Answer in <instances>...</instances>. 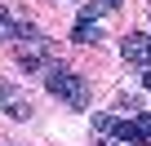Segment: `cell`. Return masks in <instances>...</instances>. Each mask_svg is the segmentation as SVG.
I'll use <instances>...</instances> for the list:
<instances>
[{
	"instance_id": "obj_1",
	"label": "cell",
	"mask_w": 151,
	"mask_h": 146,
	"mask_svg": "<svg viewBox=\"0 0 151 146\" xmlns=\"http://www.w3.org/2000/svg\"><path fill=\"white\" fill-rule=\"evenodd\" d=\"M45 89H49L58 102H67L71 111H85V106H89V84H85V75H76V71L49 66V71H45Z\"/></svg>"
},
{
	"instance_id": "obj_2",
	"label": "cell",
	"mask_w": 151,
	"mask_h": 146,
	"mask_svg": "<svg viewBox=\"0 0 151 146\" xmlns=\"http://www.w3.org/2000/svg\"><path fill=\"white\" fill-rule=\"evenodd\" d=\"M120 58L133 62V66H151V36L147 31H129L120 40Z\"/></svg>"
},
{
	"instance_id": "obj_3",
	"label": "cell",
	"mask_w": 151,
	"mask_h": 146,
	"mask_svg": "<svg viewBox=\"0 0 151 146\" xmlns=\"http://www.w3.org/2000/svg\"><path fill=\"white\" fill-rule=\"evenodd\" d=\"M0 106H5L14 120H27V115H31V102H27L14 84H0Z\"/></svg>"
},
{
	"instance_id": "obj_4",
	"label": "cell",
	"mask_w": 151,
	"mask_h": 146,
	"mask_svg": "<svg viewBox=\"0 0 151 146\" xmlns=\"http://www.w3.org/2000/svg\"><path fill=\"white\" fill-rule=\"evenodd\" d=\"M18 66H22V71H40V66H45V44H36V49H18Z\"/></svg>"
},
{
	"instance_id": "obj_5",
	"label": "cell",
	"mask_w": 151,
	"mask_h": 146,
	"mask_svg": "<svg viewBox=\"0 0 151 146\" xmlns=\"http://www.w3.org/2000/svg\"><path fill=\"white\" fill-rule=\"evenodd\" d=\"M71 40H76V44H98V40H102V31H98L93 22H76V31H71Z\"/></svg>"
},
{
	"instance_id": "obj_6",
	"label": "cell",
	"mask_w": 151,
	"mask_h": 146,
	"mask_svg": "<svg viewBox=\"0 0 151 146\" xmlns=\"http://www.w3.org/2000/svg\"><path fill=\"white\" fill-rule=\"evenodd\" d=\"M18 31H22V22L9 9H0V40H18Z\"/></svg>"
},
{
	"instance_id": "obj_7",
	"label": "cell",
	"mask_w": 151,
	"mask_h": 146,
	"mask_svg": "<svg viewBox=\"0 0 151 146\" xmlns=\"http://www.w3.org/2000/svg\"><path fill=\"white\" fill-rule=\"evenodd\" d=\"M116 142H142V137H138V124H133V120H120V124H116Z\"/></svg>"
},
{
	"instance_id": "obj_8",
	"label": "cell",
	"mask_w": 151,
	"mask_h": 146,
	"mask_svg": "<svg viewBox=\"0 0 151 146\" xmlns=\"http://www.w3.org/2000/svg\"><path fill=\"white\" fill-rule=\"evenodd\" d=\"M116 124H120V120H116V115H107V111H98V115H93V128H98V133H116Z\"/></svg>"
},
{
	"instance_id": "obj_9",
	"label": "cell",
	"mask_w": 151,
	"mask_h": 146,
	"mask_svg": "<svg viewBox=\"0 0 151 146\" xmlns=\"http://www.w3.org/2000/svg\"><path fill=\"white\" fill-rule=\"evenodd\" d=\"M133 124H138V137H142V142H151V111H138V120H133Z\"/></svg>"
},
{
	"instance_id": "obj_10",
	"label": "cell",
	"mask_w": 151,
	"mask_h": 146,
	"mask_svg": "<svg viewBox=\"0 0 151 146\" xmlns=\"http://www.w3.org/2000/svg\"><path fill=\"white\" fill-rule=\"evenodd\" d=\"M93 146H120V142H111V137H102V142H93Z\"/></svg>"
},
{
	"instance_id": "obj_11",
	"label": "cell",
	"mask_w": 151,
	"mask_h": 146,
	"mask_svg": "<svg viewBox=\"0 0 151 146\" xmlns=\"http://www.w3.org/2000/svg\"><path fill=\"white\" fill-rule=\"evenodd\" d=\"M142 84H147V89H151V66H147V75H142Z\"/></svg>"
}]
</instances>
